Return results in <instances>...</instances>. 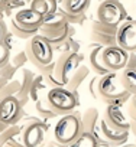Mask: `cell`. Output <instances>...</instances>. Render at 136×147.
<instances>
[{"instance_id": "cell-1", "label": "cell", "mask_w": 136, "mask_h": 147, "mask_svg": "<svg viewBox=\"0 0 136 147\" xmlns=\"http://www.w3.org/2000/svg\"><path fill=\"white\" fill-rule=\"evenodd\" d=\"M81 55L75 51H67L61 52L56 61L54 62V71L52 74L44 75L49 87H67L70 82L74 72L81 65Z\"/></svg>"}, {"instance_id": "cell-2", "label": "cell", "mask_w": 136, "mask_h": 147, "mask_svg": "<svg viewBox=\"0 0 136 147\" xmlns=\"http://www.w3.org/2000/svg\"><path fill=\"white\" fill-rule=\"evenodd\" d=\"M97 92H99V100L106 105L116 104L123 107V104L132 98V95L124 90V87L120 82L119 72H109L107 75H103L99 81Z\"/></svg>"}, {"instance_id": "cell-3", "label": "cell", "mask_w": 136, "mask_h": 147, "mask_svg": "<svg viewBox=\"0 0 136 147\" xmlns=\"http://www.w3.org/2000/svg\"><path fill=\"white\" fill-rule=\"evenodd\" d=\"M45 18L33 10L32 7L20 9L13 15L12 19V32L20 39H32L39 35V29L44 23Z\"/></svg>"}, {"instance_id": "cell-4", "label": "cell", "mask_w": 136, "mask_h": 147, "mask_svg": "<svg viewBox=\"0 0 136 147\" xmlns=\"http://www.w3.org/2000/svg\"><path fill=\"white\" fill-rule=\"evenodd\" d=\"M83 133V124H81V117L78 114L70 113L61 115L52 128V140L56 143L70 147Z\"/></svg>"}, {"instance_id": "cell-5", "label": "cell", "mask_w": 136, "mask_h": 147, "mask_svg": "<svg viewBox=\"0 0 136 147\" xmlns=\"http://www.w3.org/2000/svg\"><path fill=\"white\" fill-rule=\"evenodd\" d=\"M39 35H42L44 38H46L52 46L54 45H61L65 40L70 39L71 35V28L68 25V19L65 16V13H54L48 18H45L41 29H39Z\"/></svg>"}, {"instance_id": "cell-6", "label": "cell", "mask_w": 136, "mask_h": 147, "mask_svg": "<svg viewBox=\"0 0 136 147\" xmlns=\"http://www.w3.org/2000/svg\"><path fill=\"white\" fill-rule=\"evenodd\" d=\"M25 52L29 58V62L36 66L39 71L54 62V48L52 43L42 35H36L28 40Z\"/></svg>"}, {"instance_id": "cell-7", "label": "cell", "mask_w": 136, "mask_h": 147, "mask_svg": "<svg viewBox=\"0 0 136 147\" xmlns=\"http://www.w3.org/2000/svg\"><path fill=\"white\" fill-rule=\"evenodd\" d=\"M46 100L49 105L59 114L65 115L73 113L78 105V97L75 92L70 91L67 87H52L46 92Z\"/></svg>"}, {"instance_id": "cell-8", "label": "cell", "mask_w": 136, "mask_h": 147, "mask_svg": "<svg viewBox=\"0 0 136 147\" xmlns=\"http://www.w3.org/2000/svg\"><path fill=\"white\" fill-rule=\"evenodd\" d=\"M96 15H97L99 22L109 25V26L119 28L124 20L126 12H124L122 3L117 2V0H103L97 7Z\"/></svg>"}, {"instance_id": "cell-9", "label": "cell", "mask_w": 136, "mask_h": 147, "mask_svg": "<svg viewBox=\"0 0 136 147\" xmlns=\"http://www.w3.org/2000/svg\"><path fill=\"white\" fill-rule=\"evenodd\" d=\"M46 124L38 118H29L23 125L22 131V143L26 147H39L44 144L46 137Z\"/></svg>"}, {"instance_id": "cell-10", "label": "cell", "mask_w": 136, "mask_h": 147, "mask_svg": "<svg viewBox=\"0 0 136 147\" xmlns=\"http://www.w3.org/2000/svg\"><path fill=\"white\" fill-rule=\"evenodd\" d=\"M22 107L23 104L16 97L13 95L2 97V102H0V121H2V127L19 123Z\"/></svg>"}, {"instance_id": "cell-11", "label": "cell", "mask_w": 136, "mask_h": 147, "mask_svg": "<svg viewBox=\"0 0 136 147\" xmlns=\"http://www.w3.org/2000/svg\"><path fill=\"white\" fill-rule=\"evenodd\" d=\"M129 53L130 52L120 48L119 45L106 46L103 51V62L110 72H120L122 69L126 68Z\"/></svg>"}, {"instance_id": "cell-12", "label": "cell", "mask_w": 136, "mask_h": 147, "mask_svg": "<svg viewBox=\"0 0 136 147\" xmlns=\"http://www.w3.org/2000/svg\"><path fill=\"white\" fill-rule=\"evenodd\" d=\"M129 134H130V131H119V130L112 128L101 118L97 138H99L101 147H123L129 140Z\"/></svg>"}, {"instance_id": "cell-13", "label": "cell", "mask_w": 136, "mask_h": 147, "mask_svg": "<svg viewBox=\"0 0 136 147\" xmlns=\"http://www.w3.org/2000/svg\"><path fill=\"white\" fill-rule=\"evenodd\" d=\"M117 38V28L114 26H109L104 25L99 20H96L91 25L90 29V39L94 45H100V46H113L117 45L116 42Z\"/></svg>"}, {"instance_id": "cell-14", "label": "cell", "mask_w": 136, "mask_h": 147, "mask_svg": "<svg viewBox=\"0 0 136 147\" xmlns=\"http://www.w3.org/2000/svg\"><path fill=\"white\" fill-rule=\"evenodd\" d=\"M103 114V121L114 130L119 131H130V118L123 113L122 105L107 104Z\"/></svg>"}, {"instance_id": "cell-15", "label": "cell", "mask_w": 136, "mask_h": 147, "mask_svg": "<svg viewBox=\"0 0 136 147\" xmlns=\"http://www.w3.org/2000/svg\"><path fill=\"white\" fill-rule=\"evenodd\" d=\"M116 42L127 52H136V20H124L117 28Z\"/></svg>"}, {"instance_id": "cell-16", "label": "cell", "mask_w": 136, "mask_h": 147, "mask_svg": "<svg viewBox=\"0 0 136 147\" xmlns=\"http://www.w3.org/2000/svg\"><path fill=\"white\" fill-rule=\"evenodd\" d=\"M106 46H100V45H94L88 52H87V56H86V63L90 66L91 72L94 75H99V77H103V75H107L110 72L104 62H103V51H104Z\"/></svg>"}, {"instance_id": "cell-17", "label": "cell", "mask_w": 136, "mask_h": 147, "mask_svg": "<svg viewBox=\"0 0 136 147\" xmlns=\"http://www.w3.org/2000/svg\"><path fill=\"white\" fill-rule=\"evenodd\" d=\"M103 114H100V111L96 107H88L83 114H81V124H83V131L91 133L96 137L99 136V130H100V123H101Z\"/></svg>"}, {"instance_id": "cell-18", "label": "cell", "mask_w": 136, "mask_h": 147, "mask_svg": "<svg viewBox=\"0 0 136 147\" xmlns=\"http://www.w3.org/2000/svg\"><path fill=\"white\" fill-rule=\"evenodd\" d=\"M90 72H91L90 66H88L87 63H81V65L78 66V69L74 72V75L71 77L70 82L67 84V88L70 90V91H73V92H75V94H77V91H78L84 84H87V82H88L87 80H88Z\"/></svg>"}, {"instance_id": "cell-19", "label": "cell", "mask_w": 136, "mask_h": 147, "mask_svg": "<svg viewBox=\"0 0 136 147\" xmlns=\"http://www.w3.org/2000/svg\"><path fill=\"white\" fill-rule=\"evenodd\" d=\"M90 0H62V12L67 18H77L86 12Z\"/></svg>"}, {"instance_id": "cell-20", "label": "cell", "mask_w": 136, "mask_h": 147, "mask_svg": "<svg viewBox=\"0 0 136 147\" xmlns=\"http://www.w3.org/2000/svg\"><path fill=\"white\" fill-rule=\"evenodd\" d=\"M49 88H51V87H49V84L46 82V80H45V77L42 75V74L36 75L35 80H33V82H32V85H31V91H29V98H31V101L36 102L42 95H45V94L48 92Z\"/></svg>"}, {"instance_id": "cell-21", "label": "cell", "mask_w": 136, "mask_h": 147, "mask_svg": "<svg viewBox=\"0 0 136 147\" xmlns=\"http://www.w3.org/2000/svg\"><path fill=\"white\" fill-rule=\"evenodd\" d=\"M119 78L124 90L133 97L136 95V69L124 68L119 72Z\"/></svg>"}, {"instance_id": "cell-22", "label": "cell", "mask_w": 136, "mask_h": 147, "mask_svg": "<svg viewBox=\"0 0 136 147\" xmlns=\"http://www.w3.org/2000/svg\"><path fill=\"white\" fill-rule=\"evenodd\" d=\"M35 110H36V113L39 114V117H41L42 120H45V121L55 120V118L59 115V114L49 105V102H48V100H46V94L42 95V97L35 102Z\"/></svg>"}, {"instance_id": "cell-23", "label": "cell", "mask_w": 136, "mask_h": 147, "mask_svg": "<svg viewBox=\"0 0 136 147\" xmlns=\"http://www.w3.org/2000/svg\"><path fill=\"white\" fill-rule=\"evenodd\" d=\"M31 7L41 13L44 18H48L56 13V0H32Z\"/></svg>"}, {"instance_id": "cell-24", "label": "cell", "mask_w": 136, "mask_h": 147, "mask_svg": "<svg viewBox=\"0 0 136 147\" xmlns=\"http://www.w3.org/2000/svg\"><path fill=\"white\" fill-rule=\"evenodd\" d=\"M70 147H101V144H100L99 138L94 134L87 133V131H83L80 134V137Z\"/></svg>"}, {"instance_id": "cell-25", "label": "cell", "mask_w": 136, "mask_h": 147, "mask_svg": "<svg viewBox=\"0 0 136 147\" xmlns=\"http://www.w3.org/2000/svg\"><path fill=\"white\" fill-rule=\"evenodd\" d=\"M22 131H23V125H20V123L2 127V144L9 140H15L16 136H22Z\"/></svg>"}, {"instance_id": "cell-26", "label": "cell", "mask_w": 136, "mask_h": 147, "mask_svg": "<svg viewBox=\"0 0 136 147\" xmlns=\"http://www.w3.org/2000/svg\"><path fill=\"white\" fill-rule=\"evenodd\" d=\"M100 78H101V77L94 75V77H93V78L87 82V92H88V95H90L93 100H96V101H100V100H99V92H97Z\"/></svg>"}, {"instance_id": "cell-27", "label": "cell", "mask_w": 136, "mask_h": 147, "mask_svg": "<svg viewBox=\"0 0 136 147\" xmlns=\"http://www.w3.org/2000/svg\"><path fill=\"white\" fill-rule=\"evenodd\" d=\"M31 3L32 0H7V7L10 10H15V9H26V7H31Z\"/></svg>"}, {"instance_id": "cell-28", "label": "cell", "mask_w": 136, "mask_h": 147, "mask_svg": "<svg viewBox=\"0 0 136 147\" xmlns=\"http://www.w3.org/2000/svg\"><path fill=\"white\" fill-rule=\"evenodd\" d=\"M29 61V58H28V55H26V52L23 51V52H19L18 55H15L13 56V61H12V65L15 66V68H18V69H20L22 66H25V63Z\"/></svg>"}, {"instance_id": "cell-29", "label": "cell", "mask_w": 136, "mask_h": 147, "mask_svg": "<svg viewBox=\"0 0 136 147\" xmlns=\"http://www.w3.org/2000/svg\"><path fill=\"white\" fill-rule=\"evenodd\" d=\"M127 117L132 120H136V95H133L127 101Z\"/></svg>"}, {"instance_id": "cell-30", "label": "cell", "mask_w": 136, "mask_h": 147, "mask_svg": "<svg viewBox=\"0 0 136 147\" xmlns=\"http://www.w3.org/2000/svg\"><path fill=\"white\" fill-rule=\"evenodd\" d=\"M126 68L136 69V52H130V53H129V59H127Z\"/></svg>"}, {"instance_id": "cell-31", "label": "cell", "mask_w": 136, "mask_h": 147, "mask_svg": "<svg viewBox=\"0 0 136 147\" xmlns=\"http://www.w3.org/2000/svg\"><path fill=\"white\" fill-rule=\"evenodd\" d=\"M2 147H26V146H25L22 141H18V140L15 138V140H9V141L3 143Z\"/></svg>"}, {"instance_id": "cell-32", "label": "cell", "mask_w": 136, "mask_h": 147, "mask_svg": "<svg viewBox=\"0 0 136 147\" xmlns=\"http://www.w3.org/2000/svg\"><path fill=\"white\" fill-rule=\"evenodd\" d=\"M44 147H65V146H62V144L56 143L55 140H49L48 143H45V144H44Z\"/></svg>"}, {"instance_id": "cell-33", "label": "cell", "mask_w": 136, "mask_h": 147, "mask_svg": "<svg viewBox=\"0 0 136 147\" xmlns=\"http://www.w3.org/2000/svg\"><path fill=\"white\" fill-rule=\"evenodd\" d=\"M130 133L136 138V120H132V118H130Z\"/></svg>"}]
</instances>
